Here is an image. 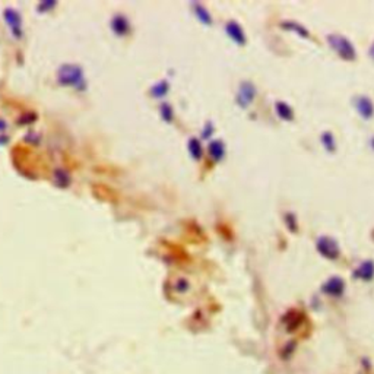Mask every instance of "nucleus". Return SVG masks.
Segmentation results:
<instances>
[{"label":"nucleus","mask_w":374,"mask_h":374,"mask_svg":"<svg viewBox=\"0 0 374 374\" xmlns=\"http://www.w3.org/2000/svg\"><path fill=\"white\" fill-rule=\"evenodd\" d=\"M374 275V265L372 262H366L363 263L357 271H355V276L361 278V279H372Z\"/></svg>","instance_id":"9"},{"label":"nucleus","mask_w":374,"mask_h":374,"mask_svg":"<svg viewBox=\"0 0 374 374\" xmlns=\"http://www.w3.org/2000/svg\"><path fill=\"white\" fill-rule=\"evenodd\" d=\"M253 97H254V86L249 82L243 83L240 88V92H238V102L243 107H246V105H249Z\"/></svg>","instance_id":"7"},{"label":"nucleus","mask_w":374,"mask_h":374,"mask_svg":"<svg viewBox=\"0 0 374 374\" xmlns=\"http://www.w3.org/2000/svg\"><path fill=\"white\" fill-rule=\"evenodd\" d=\"M317 250L328 259H336L338 254H339V249H338V244L333 241L332 238L329 237H320L317 240Z\"/></svg>","instance_id":"3"},{"label":"nucleus","mask_w":374,"mask_h":374,"mask_svg":"<svg viewBox=\"0 0 374 374\" xmlns=\"http://www.w3.org/2000/svg\"><path fill=\"white\" fill-rule=\"evenodd\" d=\"M225 30H227V33H228V35L234 40L236 42H238V44H244L246 42V37H244V33H243V30H241V27L237 24V22H228L227 24V27H225Z\"/></svg>","instance_id":"6"},{"label":"nucleus","mask_w":374,"mask_h":374,"mask_svg":"<svg viewBox=\"0 0 374 374\" xmlns=\"http://www.w3.org/2000/svg\"><path fill=\"white\" fill-rule=\"evenodd\" d=\"M322 140H323L325 148H326L329 152H333V151H335V142H333V136L331 132L323 133V135H322Z\"/></svg>","instance_id":"13"},{"label":"nucleus","mask_w":374,"mask_h":374,"mask_svg":"<svg viewBox=\"0 0 374 374\" xmlns=\"http://www.w3.org/2000/svg\"><path fill=\"white\" fill-rule=\"evenodd\" d=\"M127 28H129V24H127L125 16H120V15L114 16V19H113V30H114L116 34H119V35H126Z\"/></svg>","instance_id":"10"},{"label":"nucleus","mask_w":374,"mask_h":374,"mask_svg":"<svg viewBox=\"0 0 374 374\" xmlns=\"http://www.w3.org/2000/svg\"><path fill=\"white\" fill-rule=\"evenodd\" d=\"M190 151L193 152L192 155H193L196 160H199V158L202 157V148H201V145H199V142H198L196 139H192V140H190Z\"/></svg>","instance_id":"14"},{"label":"nucleus","mask_w":374,"mask_h":374,"mask_svg":"<svg viewBox=\"0 0 374 374\" xmlns=\"http://www.w3.org/2000/svg\"><path fill=\"white\" fill-rule=\"evenodd\" d=\"M276 111L284 120H291L292 119V110L285 102H276Z\"/></svg>","instance_id":"12"},{"label":"nucleus","mask_w":374,"mask_h":374,"mask_svg":"<svg viewBox=\"0 0 374 374\" xmlns=\"http://www.w3.org/2000/svg\"><path fill=\"white\" fill-rule=\"evenodd\" d=\"M357 108H358L360 114H361L364 119H367V120L373 116V102H372L367 97H360V98H357Z\"/></svg>","instance_id":"5"},{"label":"nucleus","mask_w":374,"mask_h":374,"mask_svg":"<svg viewBox=\"0 0 374 374\" xmlns=\"http://www.w3.org/2000/svg\"><path fill=\"white\" fill-rule=\"evenodd\" d=\"M3 16H4L6 22L9 24L10 30L13 31V34L16 37L21 35V18H19V15L16 12H13L12 9H7V10H4Z\"/></svg>","instance_id":"4"},{"label":"nucleus","mask_w":374,"mask_h":374,"mask_svg":"<svg viewBox=\"0 0 374 374\" xmlns=\"http://www.w3.org/2000/svg\"><path fill=\"white\" fill-rule=\"evenodd\" d=\"M209 152L215 160H219L224 157V145L219 140H215L209 145Z\"/></svg>","instance_id":"11"},{"label":"nucleus","mask_w":374,"mask_h":374,"mask_svg":"<svg viewBox=\"0 0 374 374\" xmlns=\"http://www.w3.org/2000/svg\"><path fill=\"white\" fill-rule=\"evenodd\" d=\"M343 288H345V285L340 278H332L323 285V292H326L329 295H340L343 292Z\"/></svg>","instance_id":"8"},{"label":"nucleus","mask_w":374,"mask_h":374,"mask_svg":"<svg viewBox=\"0 0 374 374\" xmlns=\"http://www.w3.org/2000/svg\"><path fill=\"white\" fill-rule=\"evenodd\" d=\"M59 82L62 85H72V86H79L81 83L83 85V75L82 72L73 66V65H68V66H63L60 70H59Z\"/></svg>","instance_id":"1"},{"label":"nucleus","mask_w":374,"mask_h":374,"mask_svg":"<svg viewBox=\"0 0 374 374\" xmlns=\"http://www.w3.org/2000/svg\"><path fill=\"white\" fill-rule=\"evenodd\" d=\"M329 44L335 48V51L339 53L340 57H343L345 60H352L355 59V50L354 45L348 41L346 38H343L342 35H329Z\"/></svg>","instance_id":"2"}]
</instances>
